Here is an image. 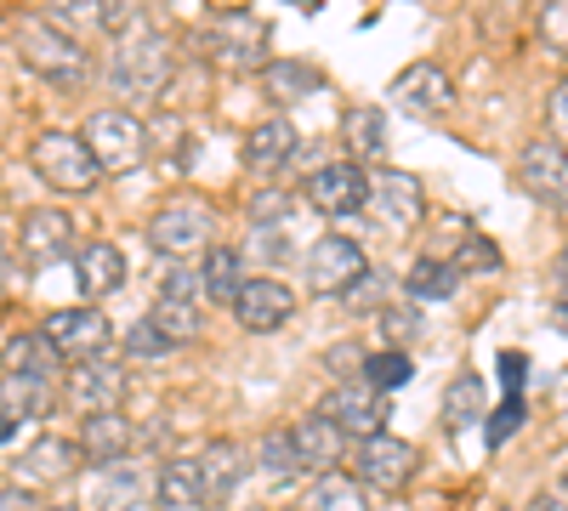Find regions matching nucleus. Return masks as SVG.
Returning <instances> with one entry per match:
<instances>
[{
  "mask_svg": "<svg viewBox=\"0 0 568 511\" xmlns=\"http://www.w3.org/2000/svg\"><path fill=\"white\" fill-rule=\"evenodd\" d=\"M200 52L227 69V74H267L273 69V29L262 12H245V7H233V12H216L205 29H200Z\"/></svg>",
  "mask_w": 568,
  "mask_h": 511,
  "instance_id": "obj_1",
  "label": "nucleus"
},
{
  "mask_svg": "<svg viewBox=\"0 0 568 511\" xmlns=\"http://www.w3.org/2000/svg\"><path fill=\"white\" fill-rule=\"evenodd\" d=\"M149 245L165 262H194L216 251V211L200 194H176L149 216Z\"/></svg>",
  "mask_w": 568,
  "mask_h": 511,
  "instance_id": "obj_2",
  "label": "nucleus"
},
{
  "mask_svg": "<svg viewBox=\"0 0 568 511\" xmlns=\"http://www.w3.org/2000/svg\"><path fill=\"white\" fill-rule=\"evenodd\" d=\"M171 69H176L171 40L149 29V34L120 40V52H114V63H109V80H114L120 98H160V91L171 85Z\"/></svg>",
  "mask_w": 568,
  "mask_h": 511,
  "instance_id": "obj_3",
  "label": "nucleus"
},
{
  "mask_svg": "<svg viewBox=\"0 0 568 511\" xmlns=\"http://www.w3.org/2000/svg\"><path fill=\"white\" fill-rule=\"evenodd\" d=\"M29 160L45 176V188H58V194H91L98 176H103L98 160H91V149H85V136H74V131H40Z\"/></svg>",
  "mask_w": 568,
  "mask_h": 511,
  "instance_id": "obj_4",
  "label": "nucleus"
},
{
  "mask_svg": "<svg viewBox=\"0 0 568 511\" xmlns=\"http://www.w3.org/2000/svg\"><path fill=\"white\" fill-rule=\"evenodd\" d=\"M85 149H91V160H98V171H136L142 160H149V125H142L136 114H125V109H98L85 120Z\"/></svg>",
  "mask_w": 568,
  "mask_h": 511,
  "instance_id": "obj_5",
  "label": "nucleus"
},
{
  "mask_svg": "<svg viewBox=\"0 0 568 511\" xmlns=\"http://www.w3.org/2000/svg\"><path fill=\"white\" fill-rule=\"evenodd\" d=\"M302 273H307V290H313V296H347L358 278L369 273V262H364V245H358V239L324 234V239L307 245Z\"/></svg>",
  "mask_w": 568,
  "mask_h": 511,
  "instance_id": "obj_6",
  "label": "nucleus"
},
{
  "mask_svg": "<svg viewBox=\"0 0 568 511\" xmlns=\"http://www.w3.org/2000/svg\"><path fill=\"white\" fill-rule=\"evenodd\" d=\"M12 45H18V58L34 74H45V80H80L85 74V52L58 23H45V18H23L18 34H12Z\"/></svg>",
  "mask_w": 568,
  "mask_h": 511,
  "instance_id": "obj_7",
  "label": "nucleus"
},
{
  "mask_svg": "<svg viewBox=\"0 0 568 511\" xmlns=\"http://www.w3.org/2000/svg\"><path fill=\"white\" fill-rule=\"evenodd\" d=\"M125 387H131L125 364H114V358H85V364L69 369L63 398H69V409L80 415V421H91V415H120Z\"/></svg>",
  "mask_w": 568,
  "mask_h": 511,
  "instance_id": "obj_8",
  "label": "nucleus"
},
{
  "mask_svg": "<svg viewBox=\"0 0 568 511\" xmlns=\"http://www.w3.org/2000/svg\"><path fill=\"white\" fill-rule=\"evenodd\" d=\"M517 188H524L535 205L568 216V149L557 143V136H535V143L517 154Z\"/></svg>",
  "mask_w": 568,
  "mask_h": 511,
  "instance_id": "obj_9",
  "label": "nucleus"
},
{
  "mask_svg": "<svg viewBox=\"0 0 568 511\" xmlns=\"http://www.w3.org/2000/svg\"><path fill=\"white\" fill-rule=\"evenodd\" d=\"M40 330L52 336V347H58L63 358H74V364H85V358H103V352H109V341H114V330H109L103 307H91V302L45 313Z\"/></svg>",
  "mask_w": 568,
  "mask_h": 511,
  "instance_id": "obj_10",
  "label": "nucleus"
},
{
  "mask_svg": "<svg viewBox=\"0 0 568 511\" xmlns=\"http://www.w3.org/2000/svg\"><path fill=\"white\" fill-rule=\"evenodd\" d=\"M369 182L375 176H364V165H353V160L318 165L307 176V205L318 216H358V211H369Z\"/></svg>",
  "mask_w": 568,
  "mask_h": 511,
  "instance_id": "obj_11",
  "label": "nucleus"
},
{
  "mask_svg": "<svg viewBox=\"0 0 568 511\" xmlns=\"http://www.w3.org/2000/svg\"><path fill=\"white\" fill-rule=\"evenodd\" d=\"M415 443H404V438H393V432H382V438H364L358 443V454H353V472H358V483L364 489H382V494H398L409 478H415Z\"/></svg>",
  "mask_w": 568,
  "mask_h": 511,
  "instance_id": "obj_12",
  "label": "nucleus"
},
{
  "mask_svg": "<svg viewBox=\"0 0 568 511\" xmlns=\"http://www.w3.org/2000/svg\"><path fill=\"white\" fill-rule=\"evenodd\" d=\"M233 318H240L251 336H273V330H284V324L296 318V290L284 285V278H273V273H256V278H245L240 302H233Z\"/></svg>",
  "mask_w": 568,
  "mask_h": 511,
  "instance_id": "obj_13",
  "label": "nucleus"
},
{
  "mask_svg": "<svg viewBox=\"0 0 568 511\" xmlns=\"http://www.w3.org/2000/svg\"><path fill=\"white\" fill-rule=\"evenodd\" d=\"M369 222L382 227V234H393V239L415 234V222H420V182L409 171H382L369 182Z\"/></svg>",
  "mask_w": 568,
  "mask_h": 511,
  "instance_id": "obj_14",
  "label": "nucleus"
},
{
  "mask_svg": "<svg viewBox=\"0 0 568 511\" xmlns=\"http://www.w3.org/2000/svg\"><path fill=\"white\" fill-rule=\"evenodd\" d=\"M318 409H324V415H329V421H336L347 438H358V443L387 432V398L375 392L369 381H342V387L329 392Z\"/></svg>",
  "mask_w": 568,
  "mask_h": 511,
  "instance_id": "obj_15",
  "label": "nucleus"
},
{
  "mask_svg": "<svg viewBox=\"0 0 568 511\" xmlns=\"http://www.w3.org/2000/svg\"><path fill=\"white\" fill-rule=\"evenodd\" d=\"M80 443L74 438H58V432H45L34 438L23 454H18V467H12V483L18 489H45V483H69L80 472Z\"/></svg>",
  "mask_w": 568,
  "mask_h": 511,
  "instance_id": "obj_16",
  "label": "nucleus"
},
{
  "mask_svg": "<svg viewBox=\"0 0 568 511\" xmlns=\"http://www.w3.org/2000/svg\"><path fill=\"white\" fill-rule=\"evenodd\" d=\"M393 103H398L404 114H415V120H438V114L455 103V80H449V69H438V63H409V69L393 80Z\"/></svg>",
  "mask_w": 568,
  "mask_h": 511,
  "instance_id": "obj_17",
  "label": "nucleus"
},
{
  "mask_svg": "<svg viewBox=\"0 0 568 511\" xmlns=\"http://www.w3.org/2000/svg\"><path fill=\"white\" fill-rule=\"evenodd\" d=\"M69 245H74V222H69V211H58V205H34V211H23V222H18V251H23V262L45 267V262H58Z\"/></svg>",
  "mask_w": 568,
  "mask_h": 511,
  "instance_id": "obj_18",
  "label": "nucleus"
},
{
  "mask_svg": "<svg viewBox=\"0 0 568 511\" xmlns=\"http://www.w3.org/2000/svg\"><path fill=\"white\" fill-rule=\"evenodd\" d=\"M74 285H80V296H85L91 307L109 302V296L125 285V256H120V245H109V239L80 245V256H74Z\"/></svg>",
  "mask_w": 568,
  "mask_h": 511,
  "instance_id": "obj_19",
  "label": "nucleus"
},
{
  "mask_svg": "<svg viewBox=\"0 0 568 511\" xmlns=\"http://www.w3.org/2000/svg\"><path fill=\"white\" fill-rule=\"evenodd\" d=\"M291 438H296L302 467H307V472H318V478H329V472H336V460L347 454V432H342L336 421H329L324 409L302 415V421L291 427Z\"/></svg>",
  "mask_w": 568,
  "mask_h": 511,
  "instance_id": "obj_20",
  "label": "nucleus"
},
{
  "mask_svg": "<svg viewBox=\"0 0 568 511\" xmlns=\"http://www.w3.org/2000/svg\"><path fill=\"white\" fill-rule=\"evenodd\" d=\"M291 154H296V125L284 114H267L251 125V136H245V171L251 176H278L291 165Z\"/></svg>",
  "mask_w": 568,
  "mask_h": 511,
  "instance_id": "obj_21",
  "label": "nucleus"
},
{
  "mask_svg": "<svg viewBox=\"0 0 568 511\" xmlns=\"http://www.w3.org/2000/svg\"><path fill=\"white\" fill-rule=\"evenodd\" d=\"M0 369H7V376L52 381L58 369H63V352L52 347V336H45V330H18L7 347H0Z\"/></svg>",
  "mask_w": 568,
  "mask_h": 511,
  "instance_id": "obj_22",
  "label": "nucleus"
},
{
  "mask_svg": "<svg viewBox=\"0 0 568 511\" xmlns=\"http://www.w3.org/2000/svg\"><path fill=\"white\" fill-rule=\"evenodd\" d=\"M154 505L160 511H205L211 494H205V478H200V460H165L160 478H154Z\"/></svg>",
  "mask_w": 568,
  "mask_h": 511,
  "instance_id": "obj_23",
  "label": "nucleus"
},
{
  "mask_svg": "<svg viewBox=\"0 0 568 511\" xmlns=\"http://www.w3.org/2000/svg\"><path fill=\"white\" fill-rule=\"evenodd\" d=\"M142 494H149V483L125 460L120 467H98L85 478V511H131V505H142Z\"/></svg>",
  "mask_w": 568,
  "mask_h": 511,
  "instance_id": "obj_24",
  "label": "nucleus"
},
{
  "mask_svg": "<svg viewBox=\"0 0 568 511\" xmlns=\"http://www.w3.org/2000/svg\"><path fill=\"white\" fill-rule=\"evenodd\" d=\"M131 443H136V427L125 415H91V421H80V449L98 460V467H120L131 454Z\"/></svg>",
  "mask_w": 568,
  "mask_h": 511,
  "instance_id": "obj_25",
  "label": "nucleus"
},
{
  "mask_svg": "<svg viewBox=\"0 0 568 511\" xmlns=\"http://www.w3.org/2000/svg\"><path fill=\"white\" fill-rule=\"evenodd\" d=\"M200 478H205L211 505H216V500H227L233 489L245 483V449L233 443V438H211V443H205V454H200Z\"/></svg>",
  "mask_w": 568,
  "mask_h": 511,
  "instance_id": "obj_26",
  "label": "nucleus"
},
{
  "mask_svg": "<svg viewBox=\"0 0 568 511\" xmlns=\"http://www.w3.org/2000/svg\"><path fill=\"white\" fill-rule=\"evenodd\" d=\"M489 421V392H484V376H471V369H460V376L444 387V427L449 432H466Z\"/></svg>",
  "mask_w": 568,
  "mask_h": 511,
  "instance_id": "obj_27",
  "label": "nucleus"
},
{
  "mask_svg": "<svg viewBox=\"0 0 568 511\" xmlns=\"http://www.w3.org/2000/svg\"><path fill=\"white\" fill-rule=\"evenodd\" d=\"M342 136H347L353 165H358V160H382V154H387V120H382V109L353 103V109L342 114Z\"/></svg>",
  "mask_w": 568,
  "mask_h": 511,
  "instance_id": "obj_28",
  "label": "nucleus"
},
{
  "mask_svg": "<svg viewBox=\"0 0 568 511\" xmlns=\"http://www.w3.org/2000/svg\"><path fill=\"white\" fill-rule=\"evenodd\" d=\"M200 278H205V296H211L216 307H233V302H240V290H245V256L227 251V245H216V251L205 256Z\"/></svg>",
  "mask_w": 568,
  "mask_h": 511,
  "instance_id": "obj_29",
  "label": "nucleus"
},
{
  "mask_svg": "<svg viewBox=\"0 0 568 511\" xmlns=\"http://www.w3.org/2000/svg\"><path fill=\"white\" fill-rule=\"evenodd\" d=\"M58 392L52 381H34V376H0V409L12 415V421H29V415H52Z\"/></svg>",
  "mask_w": 568,
  "mask_h": 511,
  "instance_id": "obj_30",
  "label": "nucleus"
},
{
  "mask_svg": "<svg viewBox=\"0 0 568 511\" xmlns=\"http://www.w3.org/2000/svg\"><path fill=\"white\" fill-rule=\"evenodd\" d=\"M256 467H262L267 483H291V478L307 472V467H302V454H296V438L284 432V427L262 432V443H256Z\"/></svg>",
  "mask_w": 568,
  "mask_h": 511,
  "instance_id": "obj_31",
  "label": "nucleus"
},
{
  "mask_svg": "<svg viewBox=\"0 0 568 511\" xmlns=\"http://www.w3.org/2000/svg\"><path fill=\"white\" fill-rule=\"evenodd\" d=\"M302 511H369L364 500V483L358 478H342V472H329L307 489V505Z\"/></svg>",
  "mask_w": 568,
  "mask_h": 511,
  "instance_id": "obj_32",
  "label": "nucleus"
},
{
  "mask_svg": "<svg viewBox=\"0 0 568 511\" xmlns=\"http://www.w3.org/2000/svg\"><path fill=\"white\" fill-rule=\"evenodd\" d=\"M455 285H460L455 262H438V256H420L409 267V278H404V290L420 296V302H444V296H455Z\"/></svg>",
  "mask_w": 568,
  "mask_h": 511,
  "instance_id": "obj_33",
  "label": "nucleus"
},
{
  "mask_svg": "<svg viewBox=\"0 0 568 511\" xmlns=\"http://www.w3.org/2000/svg\"><path fill=\"white\" fill-rule=\"evenodd\" d=\"M267 85H273V98L296 103V98H313V91H324V74H318V69H307V63H284V58H273Z\"/></svg>",
  "mask_w": 568,
  "mask_h": 511,
  "instance_id": "obj_34",
  "label": "nucleus"
},
{
  "mask_svg": "<svg viewBox=\"0 0 568 511\" xmlns=\"http://www.w3.org/2000/svg\"><path fill=\"white\" fill-rule=\"evenodd\" d=\"M149 324H160V330L182 347V341H194V336H200V307H194V302H154Z\"/></svg>",
  "mask_w": 568,
  "mask_h": 511,
  "instance_id": "obj_35",
  "label": "nucleus"
},
{
  "mask_svg": "<svg viewBox=\"0 0 568 511\" xmlns=\"http://www.w3.org/2000/svg\"><path fill=\"white\" fill-rule=\"evenodd\" d=\"M364 381L375 387V392H393V387H404L409 381V352H369L364 358Z\"/></svg>",
  "mask_w": 568,
  "mask_h": 511,
  "instance_id": "obj_36",
  "label": "nucleus"
},
{
  "mask_svg": "<svg viewBox=\"0 0 568 511\" xmlns=\"http://www.w3.org/2000/svg\"><path fill=\"white\" fill-rule=\"evenodd\" d=\"M194 296H205L200 267H187V262H165V273H160V302H194Z\"/></svg>",
  "mask_w": 568,
  "mask_h": 511,
  "instance_id": "obj_37",
  "label": "nucleus"
},
{
  "mask_svg": "<svg viewBox=\"0 0 568 511\" xmlns=\"http://www.w3.org/2000/svg\"><path fill=\"white\" fill-rule=\"evenodd\" d=\"M500 267V251L484 239V234H460V251H455V273H495Z\"/></svg>",
  "mask_w": 568,
  "mask_h": 511,
  "instance_id": "obj_38",
  "label": "nucleus"
},
{
  "mask_svg": "<svg viewBox=\"0 0 568 511\" xmlns=\"http://www.w3.org/2000/svg\"><path fill=\"white\" fill-rule=\"evenodd\" d=\"M524 415H529V403H524V392H517V398H506L500 409H489V449H500V443H511L517 438V427H524Z\"/></svg>",
  "mask_w": 568,
  "mask_h": 511,
  "instance_id": "obj_39",
  "label": "nucleus"
},
{
  "mask_svg": "<svg viewBox=\"0 0 568 511\" xmlns=\"http://www.w3.org/2000/svg\"><path fill=\"white\" fill-rule=\"evenodd\" d=\"M125 352H131V358H165V352H176V341L160 330V324H149V318H142V324H131Z\"/></svg>",
  "mask_w": 568,
  "mask_h": 511,
  "instance_id": "obj_40",
  "label": "nucleus"
},
{
  "mask_svg": "<svg viewBox=\"0 0 568 511\" xmlns=\"http://www.w3.org/2000/svg\"><path fill=\"white\" fill-rule=\"evenodd\" d=\"M98 23L109 34H149V18H142V7H131V0H109V7H98Z\"/></svg>",
  "mask_w": 568,
  "mask_h": 511,
  "instance_id": "obj_41",
  "label": "nucleus"
},
{
  "mask_svg": "<svg viewBox=\"0 0 568 511\" xmlns=\"http://www.w3.org/2000/svg\"><path fill=\"white\" fill-rule=\"evenodd\" d=\"M540 40L551 45L557 58H568V0L562 7H540Z\"/></svg>",
  "mask_w": 568,
  "mask_h": 511,
  "instance_id": "obj_42",
  "label": "nucleus"
},
{
  "mask_svg": "<svg viewBox=\"0 0 568 511\" xmlns=\"http://www.w3.org/2000/svg\"><path fill=\"white\" fill-rule=\"evenodd\" d=\"M364 358H369V352H364L358 341H342V347H329V352H324V364H329V369H336V376H342V381H353V376L364 381Z\"/></svg>",
  "mask_w": 568,
  "mask_h": 511,
  "instance_id": "obj_43",
  "label": "nucleus"
},
{
  "mask_svg": "<svg viewBox=\"0 0 568 511\" xmlns=\"http://www.w3.org/2000/svg\"><path fill=\"white\" fill-rule=\"evenodd\" d=\"M420 330V318H415V307H382V336L393 341V352H398V341H409Z\"/></svg>",
  "mask_w": 568,
  "mask_h": 511,
  "instance_id": "obj_44",
  "label": "nucleus"
},
{
  "mask_svg": "<svg viewBox=\"0 0 568 511\" xmlns=\"http://www.w3.org/2000/svg\"><path fill=\"white\" fill-rule=\"evenodd\" d=\"M546 120H551V136H557V143H568V74L546 91Z\"/></svg>",
  "mask_w": 568,
  "mask_h": 511,
  "instance_id": "obj_45",
  "label": "nucleus"
},
{
  "mask_svg": "<svg viewBox=\"0 0 568 511\" xmlns=\"http://www.w3.org/2000/svg\"><path fill=\"white\" fill-rule=\"evenodd\" d=\"M342 302H347V307H375V302H382V273L369 267V273L358 278V285H353V290L342 296Z\"/></svg>",
  "mask_w": 568,
  "mask_h": 511,
  "instance_id": "obj_46",
  "label": "nucleus"
},
{
  "mask_svg": "<svg viewBox=\"0 0 568 511\" xmlns=\"http://www.w3.org/2000/svg\"><path fill=\"white\" fill-rule=\"evenodd\" d=\"M524 369H529V358H524V352H500V381H506V398L524 392Z\"/></svg>",
  "mask_w": 568,
  "mask_h": 511,
  "instance_id": "obj_47",
  "label": "nucleus"
},
{
  "mask_svg": "<svg viewBox=\"0 0 568 511\" xmlns=\"http://www.w3.org/2000/svg\"><path fill=\"white\" fill-rule=\"evenodd\" d=\"M0 511H40V505H34V489L7 483V489H0Z\"/></svg>",
  "mask_w": 568,
  "mask_h": 511,
  "instance_id": "obj_48",
  "label": "nucleus"
},
{
  "mask_svg": "<svg viewBox=\"0 0 568 511\" xmlns=\"http://www.w3.org/2000/svg\"><path fill=\"white\" fill-rule=\"evenodd\" d=\"M524 511H568V494H562V489H540Z\"/></svg>",
  "mask_w": 568,
  "mask_h": 511,
  "instance_id": "obj_49",
  "label": "nucleus"
},
{
  "mask_svg": "<svg viewBox=\"0 0 568 511\" xmlns=\"http://www.w3.org/2000/svg\"><path fill=\"white\" fill-rule=\"evenodd\" d=\"M551 324H557V330L568 336V285H562V290L551 296Z\"/></svg>",
  "mask_w": 568,
  "mask_h": 511,
  "instance_id": "obj_50",
  "label": "nucleus"
},
{
  "mask_svg": "<svg viewBox=\"0 0 568 511\" xmlns=\"http://www.w3.org/2000/svg\"><path fill=\"white\" fill-rule=\"evenodd\" d=\"M12 290V256H7V245H0V296Z\"/></svg>",
  "mask_w": 568,
  "mask_h": 511,
  "instance_id": "obj_51",
  "label": "nucleus"
},
{
  "mask_svg": "<svg viewBox=\"0 0 568 511\" xmlns=\"http://www.w3.org/2000/svg\"><path fill=\"white\" fill-rule=\"evenodd\" d=\"M12 432H18V421H12L7 409H0V443H12Z\"/></svg>",
  "mask_w": 568,
  "mask_h": 511,
  "instance_id": "obj_52",
  "label": "nucleus"
},
{
  "mask_svg": "<svg viewBox=\"0 0 568 511\" xmlns=\"http://www.w3.org/2000/svg\"><path fill=\"white\" fill-rule=\"evenodd\" d=\"M557 489L568 494V460H562V467H557Z\"/></svg>",
  "mask_w": 568,
  "mask_h": 511,
  "instance_id": "obj_53",
  "label": "nucleus"
},
{
  "mask_svg": "<svg viewBox=\"0 0 568 511\" xmlns=\"http://www.w3.org/2000/svg\"><path fill=\"white\" fill-rule=\"evenodd\" d=\"M40 511H63V505H40Z\"/></svg>",
  "mask_w": 568,
  "mask_h": 511,
  "instance_id": "obj_54",
  "label": "nucleus"
},
{
  "mask_svg": "<svg viewBox=\"0 0 568 511\" xmlns=\"http://www.w3.org/2000/svg\"><path fill=\"white\" fill-rule=\"evenodd\" d=\"M562 427H568V409H562Z\"/></svg>",
  "mask_w": 568,
  "mask_h": 511,
  "instance_id": "obj_55",
  "label": "nucleus"
},
{
  "mask_svg": "<svg viewBox=\"0 0 568 511\" xmlns=\"http://www.w3.org/2000/svg\"><path fill=\"white\" fill-rule=\"evenodd\" d=\"M500 511H517V505H500Z\"/></svg>",
  "mask_w": 568,
  "mask_h": 511,
  "instance_id": "obj_56",
  "label": "nucleus"
},
{
  "mask_svg": "<svg viewBox=\"0 0 568 511\" xmlns=\"http://www.w3.org/2000/svg\"><path fill=\"white\" fill-rule=\"evenodd\" d=\"M562 267H568V256H562Z\"/></svg>",
  "mask_w": 568,
  "mask_h": 511,
  "instance_id": "obj_57",
  "label": "nucleus"
}]
</instances>
